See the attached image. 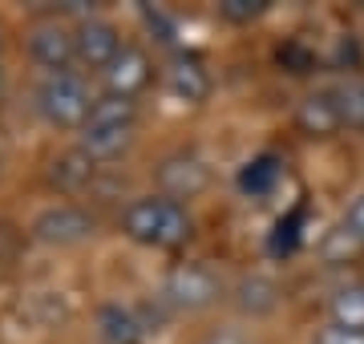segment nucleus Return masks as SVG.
Returning a JSON list of instances; mask_svg holds the SVG:
<instances>
[{
	"instance_id": "obj_17",
	"label": "nucleus",
	"mask_w": 364,
	"mask_h": 344,
	"mask_svg": "<svg viewBox=\"0 0 364 344\" xmlns=\"http://www.w3.org/2000/svg\"><path fill=\"white\" fill-rule=\"evenodd\" d=\"M336 243H344L348 252H364V186L348 199L344 215H340V227L332 231Z\"/></svg>"
},
{
	"instance_id": "obj_13",
	"label": "nucleus",
	"mask_w": 364,
	"mask_h": 344,
	"mask_svg": "<svg viewBox=\"0 0 364 344\" xmlns=\"http://www.w3.org/2000/svg\"><path fill=\"white\" fill-rule=\"evenodd\" d=\"M332 102H336L340 126L348 134H364V73H348L336 85H328Z\"/></svg>"
},
{
	"instance_id": "obj_19",
	"label": "nucleus",
	"mask_w": 364,
	"mask_h": 344,
	"mask_svg": "<svg viewBox=\"0 0 364 344\" xmlns=\"http://www.w3.org/2000/svg\"><path fill=\"white\" fill-rule=\"evenodd\" d=\"M312 344H364V332H356V328H340V324L324 320V324L316 328Z\"/></svg>"
},
{
	"instance_id": "obj_5",
	"label": "nucleus",
	"mask_w": 364,
	"mask_h": 344,
	"mask_svg": "<svg viewBox=\"0 0 364 344\" xmlns=\"http://www.w3.org/2000/svg\"><path fill=\"white\" fill-rule=\"evenodd\" d=\"M97 235V219H93L81 203H53L33 219V239L49 243V247H77Z\"/></svg>"
},
{
	"instance_id": "obj_10",
	"label": "nucleus",
	"mask_w": 364,
	"mask_h": 344,
	"mask_svg": "<svg viewBox=\"0 0 364 344\" xmlns=\"http://www.w3.org/2000/svg\"><path fill=\"white\" fill-rule=\"evenodd\" d=\"M291 122H296V130L304 134V138H312V142H328V138L344 134L340 114H336V102H332V93H328V90L304 93V97L296 102Z\"/></svg>"
},
{
	"instance_id": "obj_1",
	"label": "nucleus",
	"mask_w": 364,
	"mask_h": 344,
	"mask_svg": "<svg viewBox=\"0 0 364 344\" xmlns=\"http://www.w3.org/2000/svg\"><path fill=\"white\" fill-rule=\"evenodd\" d=\"M122 235L150 252H178L195 239V211L162 190H150L122 207Z\"/></svg>"
},
{
	"instance_id": "obj_14",
	"label": "nucleus",
	"mask_w": 364,
	"mask_h": 344,
	"mask_svg": "<svg viewBox=\"0 0 364 344\" xmlns=\"http://www.w3.org/2000/svg\"><path fill=\"white\" fill-rule=\"evenodd\" d=\"M279 178H284V162L275 158V154H259V158H251L239 171V190L247 199H267L275 186H279Z\"/></svg>"
},
{
	"instance_id": "obj_8",
	"label": "nucleus",
	"mask_w": 364,
	"mask_h": 344,
	"mask_svg": "<svg viewBox=\"0 0 364 344\" xmlns=\"http://www.w3.org/2000/svg\"><path fill=\"white\" fill-rule=\"evenodd\" d=\"M28 57L45 73H69V65L77 61V28L61 25V21L33 25L28 28Z\"/></svg>"
},
{
	"instance_id": "obj_18",
	"label": "nucleus",
	"mask_w": 364,
	"mask_h": 344,
	"mask_svg": "<svg viewBox=\"0 0 364 344\" xmlns=\"http://www.w3.org/2000/svg\"><path fill=\"white\" fill-rule=\"evenodd\" d=\"M272 13L267 0H219V16L227 25H255Z\"/></svg>"
},
{
	"instance_id": "obj_2",
	"label": "nucleus",
	"mask_w": 364,
	"mask_h": 344,
	"mask_svg": "<svg viewBox=\"0 0 364 344\" xmlns=\"http://www.w3.org/2000/svg\"><path fill=\"white\" fill-rule=\"evenodd\" d=\"M134 134H138V102L102 93V97L93 102L90 118H85L77 138H81V150H85L93 162H109V158H122V154L130 150Z\"/></svg>"
},
{
	"instance_id": "obj_20",
	"label": "nucleus",
	"mask_w": 364,
	"mask_h": 344,
	"mask_svg": "<svg viewBox=\"0 0 364 344\" xmlns=\"http://www.w3.org/2000/svg\"><path fill=\"white\" fill-rule=\"evenodd\" d=\"M203 344H243V340H239V336H227V332H223V336H207Z\"/></svg>"
},
{
	"instance_id": "obj_4",
	"label": "nucleus",
	"mask_w": 364,
	"mask_h": 344,
	"mask_svg": "<svg viewBox=\"0 0 364 344\" xmlns=\"http://www.w3.org/2000/svg\"><path fill=\"white\" fill-rule=\"evenodd\" d=\"M219 296H223V279L203 259L174 264L162 279V300L170 308H178V312H203V308L219 304Z\"/></svg>"
},
{
	"instance_id": "obj_9",
	"label": "nucleus",
	"mask_w": 364,
	"mask_h": 344,
	"mask_svg": "<svg viewBox=\"0 0 364 344\" xmlns=\"http://www.w3.org/2000/svg\"><path fill=\"white\" fill-rule=\"evenodd\" d=\"M126 49L122 41V28L105 16H85L77 25V61L93 73H105V69L117 61V53Z\"/></svg>"
},
{
	"instance_id": "obj_16",
	"label": "nucleus",
	"mask_w": 364,
	"mask_h": 344,
	"mask_svg": "<svg viewBox=\"0 0 364 344\" xmlns=\"http://www.w3.org/2000/svg\"><path fill=\"white\" fill-rule=\"evenodd\" d=\"M93 171H97V162H93L90 154H85V150L77 146L73 154H65L61 162H53V183L61 186V190H69V195H73V190H81V186L93 178Z\"/></svg>"
},
{
	"instance_id": "obj_22",
	"label": "nucleus",
	"mask_w": 364,
	"mask_h": 344,
	"mask_svg": "<svg viewBox=\"0 0 364 344\" xmlns=\"http://www.w3.org/2000/svg\"><path fill=\"white\" fill-rule=\"evenodd\" d=\"M0 45H4V41H0Z\"/></svg>"
},
{
	"instance_id": "obj_6",
	"label": "nucleus",
	"mask_w": 364,
	"mask_h": 344,
	"mask_svg": "<svg viewBox=\"0 0 364 344\" xmlns=\"http://www.w3.org/2000/svg\"><path fill=\"white\" fill-rule=\"evenodd\" d=\"M162 85H166V93L178 106H207L210 90H215V77H210L207 61L198 53L178 49V53L166 61V69H162Z\"/></svg>"
},
{
	"instance_id": "obj_11",
	"label": "nucleus",
	"mask_w": 364,
	"mask_h": 344,
	"mask_svg": "<svg viewBox=\"0 0 364 344\" xmlns=\"http://www.w3.org/2000/svg\"><path fill=\"white\" fill-rule=\"evenodd\" d=\"M158 183H162V195L186 203V199H195L198 190H207L210 171L195 158V154H170V158L158 166Z\"/></svg>"
},
{
	"instance_id": "obj_3",
	"label": "nucleus",
	"mask_w": 364,
	"mask_h": 344,
	"mask_svg": "<svg viewBox=\"0 0 364 344\" xmlns=\"http://www.w3.org/2000/svg\"><path fill=\"white\" fill-rule=\"evenodd\" d=\"M37 114L45 122H49L53 130H77L85 126V118H90V109H93V97L90 85H85V77L81 73H45L37 85Z\"/></svg>"
},
{
	"instance_id": "obj_15",
	"label": "nucleus",
	"mask_w": 364,
	"mask_h": 344,
	"mask_svg": "<svg viewBox=\"0 0 364 344\" xmlns=\"http://www.w3.org/2000/svg\"><path fill=\"white\" fill-rule=\"evenodd\" d=\"M328 320H332V324H340V328L364 332V279L344 284V288L328 300Z\"/></svg>"
},
{
	"instance_id": "obj_21",
	"label": "nucleus",
	"mask_w": 364,
	"mask_h": 344,
	"mask_svg": "<svg viewBox=\"0 0 364 344\" xmlns=\"http://www.w3.org/2000/svg\"><path fill=\"white\" fill-rule=\"evenodd\" d=\"M0 90H4V73H0Z\"/></svg>"
},
{
	"instance_id": "obj_7",
	"label": "nucleus",
	"mask_w": 364,
	"mask_h": 344,
	"mask_svg": "<svg viewBox=\"0 0 364 344\" xmlns=\"http://www.w3.org/2000/svg\"><path fill=\"white\" fill-rule=\"evenodd\" d=\"M158 69L154 61H150V53H146L142 45H130L126 41V49L117 53V61L102 73V85L109 97H126V102H138L150 85H154Z\"/></svg>"
},
{
	"instance_id": "obj_12",
	"label": "nucleus",
	"mask_w": 364,
	"mask_h": 344,
	"mask_svg": "<svg viewBox=\"0 0 364 344\" xmlns=\"http://www.w3.org/2000/svg\"><path fill=\"white\" fill-rule=\"evenodd\" d=\"M97 336H102V344H146V324L126 304H102L97 308Z\"/></svg>"
}]
</instances>
